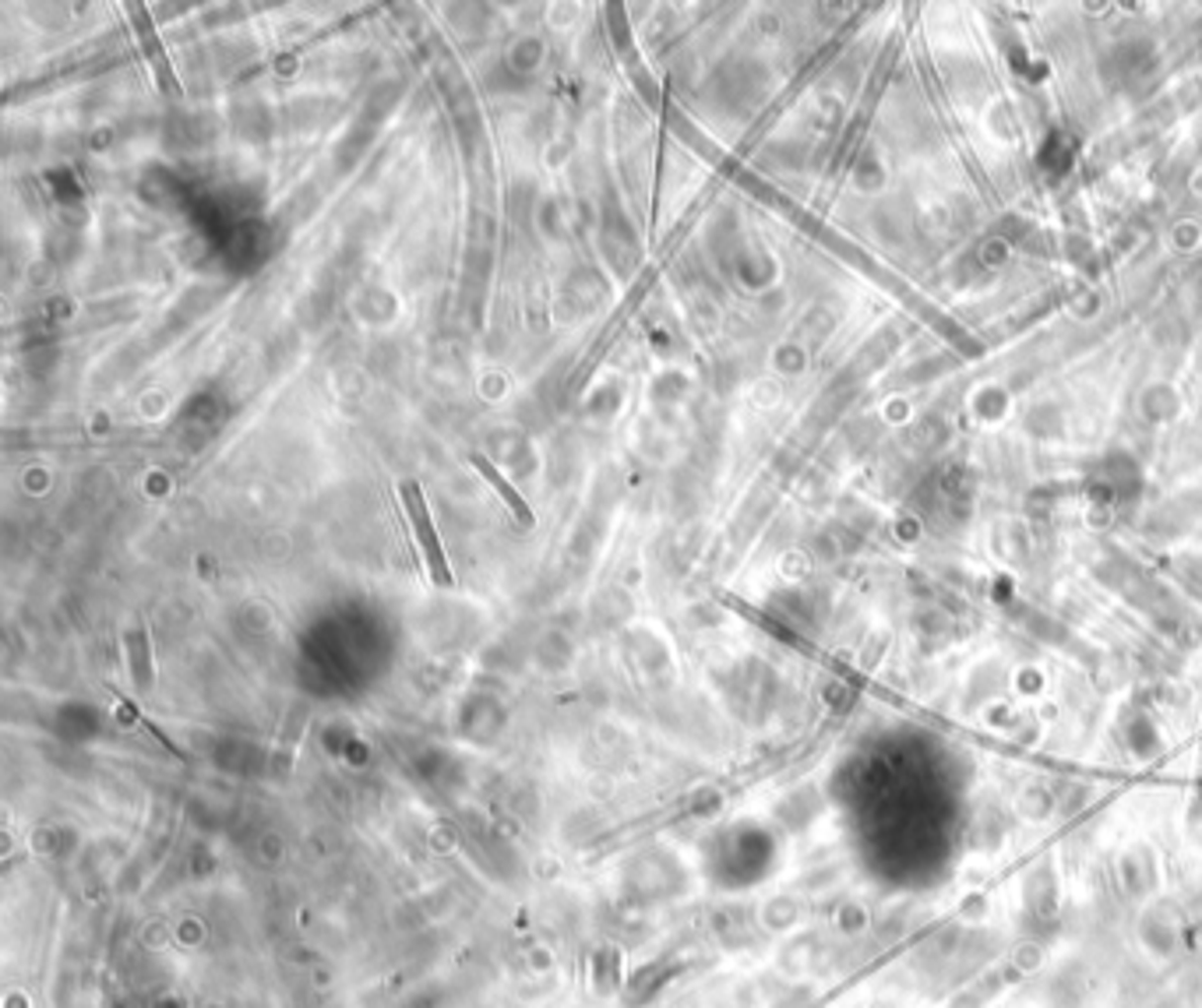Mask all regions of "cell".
I'll list each match as a JSON object with an SVG mask.
<instances>
[{
	"mask_svg": "<svg viewBox=\"0 0 1202 1008\" xmlns=\"http://www.w3.org/2000/svg\"><path fill=\"white\" fill-rule=\"evenodd\" d=\"M403 501H406V511H410V525L413 533H416V543H420L423 557H427V572L434 579L437 590H452V565H448V557L441 550V540L434 533V522H430V508H427V498H423V487L416 480H406L403 484Z\"/></svg>",
	"mask_w": 1202,
	"mask_h": 1008,
	"instance_id": "6da1fadb",
	"label": "cell"
},
{
	"mask_svg": "<svg viewBox=\"0 0 1202 1008\" xmlns=\"http://www.w3.org/2000/svg\"><path fill=\"white\" fill-rule=\"evenodd\" d=\"M131 29H135L138 43H141V49H145V57H148V64H152V74H155V81H159V89L166 92V96L180 99V96H184V89H180V78H177V71H173L170 57H166V49H162L159 36H155L152 15H148L145 4H131Z\"/></svg>",
	"mask_w": 1202,
	"mask_h": 1008,
	"instance_id": "7a4b0ae2",
	"label": "cell"
},
{
	"mask_svg": "<svg viewBox=\"0 0 1202 1008\" xmlns=\"http://www.w3.org/2000/svg\"><path fill=\"white\" fill-rule=\"evenodd\" d=\"M610 40H613V49H617V57H621L624 71H628V81L638 89V96L646 99L649 106H656L660 92H656V81H653V74H649V67L642 64V57H638L635 40H631L628 18H624L621 4H613V8H610Z\"/></svg>",
	"mask_w": 1202,
	"mask_h": 1008,
	"instance_id": "3957f363",
	"label": "cell"
},
{
	"mask_svg": "<svg viewBox=\"0 0 1202 1008\" xmlns=\"http://www.w3.org/2000/svg\"><path fill=\"white\" fill-rule=\"evenodd\" d=\"M469 462H473V469H480V476H484L487 484H491L494 491L501 494V501H505V504H509V511L518 518V522H522V525H533V518H536V515H533V508H529V504H525V501L518 498V491H515V487H511L509 480H505V476H501L498 469H494L491 462L484 459V455H480V452H473V455H469Z\"/></svg>",
	"mask_w": 1202,
	"mask_h": 1008,
	"instance_id": "277c9868",
	"label": "cell"
},
{
	"mask_svg": "<svg viewBox=\"0 0 1202 1008\" xmlns=\"http://www.w3.org/2000/svg\"><path fill=\"white\" fill-rule=\"evenodd\" d=\"M128 646H131V667H135V685L148 687V685H152V667H148L145 631H131Z\"/></svg>",
	"mask_w": 1202,
	"mask_h": 1008,
	"instance_id": "5b68a950",
	"label": "cell"
}]
</instances>
